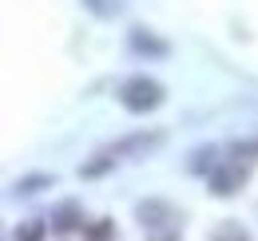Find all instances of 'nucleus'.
<instances>
[{"label": "nucleus", "instance_id": "f257e3e1", "mask_svg": "<svg viewBox=\"0 0 258 241\" xmlns=\"http://www.w3.org/2000/svg\"><path fill=\"white\" fill-rule=\"evenodd\" d=\"M163 99H167V91L151 75H131V79H123V87H119V103H123V111H131V115L155 111V107H163Z\"/></svg>", "mask_w": 258, "mask_h": 241}, {"label": "nucleus", "instance_id": "f03ea898", "mask_svg": "<svg viewBox=\"0 0 258 241\" xmlns=\"http://www.w3.org/2000/svg\"><path fill=\"white\" fill-rule=\"evenodd\" d=\"M242 182H246V170L234 162V166H215L211 174H207V186H211V194H219V198H230L234 190H242Z\"/></svg>", "mask_w": 258, "mask_h": 241}, {"label": "nucleus", "instance_id": "7ed1b4c3", "mask_svg": "<svg viewBox=\"0 0 258 241\" xmlns=\"http://www.w3.org/2000/svg\"><path fill=\"white\" fill-rule=\"evenodd\" d=\"M163 143V131H139V135H123V139H115L111 147L103 154H111V158H127V154H135V151H147V147H159Z\"/></svg>", "mask_w": 258, "mask_h": 241}, {"label": "nucleus", "instance_id": "20e7f679", "mask_svg": "<svg viewBox=\"0 0 258 241\" xmlns=\"http://www.w3.org/2000/svg\"><path fill=\"white\" fill-rule=\"evenodd\" d=\"M135 217H139V225H143L147 233H159L163 221H175V210H171L167 202H159V198H151V202H139V206H135Z\"/></svg>", "mask_w": 258, "mask_h": 241}, {"label": "nucleus", "instance_id": "39448f33", "mask_svg": "<svg viewBox=\"0 0 258 241\" xmlns=\"http://www.w3.org/2000/svg\"><path fill=\"white\" fill-rule=\"evenodd\" d=\"M80 221H84V213H80V206H76V202H64L60 210L52 213V229H56V233H72Z\"/></svg>", "mask_w": 258, "mask_h": 241}, {"label": "nucleus", "instance_id": "423d86ee", "mask_svg": "<svg viewBox=\"0 0 258 241\" xmlns=\"http://www.w3.org/2000/svg\"><path fill=\"white\" fill-rule=\"evenodd\" d=\"M131 48H135V52H143V56H167V52H171V48H167V40H155L151 32H143V28L131 32Z\"/></svg>", "mask_w": 258, "mask_h": 241}, {"label": "nucleus", "instance_id": "0eeeda50", "mask_svg": "<svg viewBox=\"0 0 258 241\" xmlns=\"http://www.w3.org/2000/svg\"><path fill=\"white\" fill-rule=\"evenodd\" d=\"M115 162H119V158H111V154H96V162H84L80 174H84V178H99V174H107Z\"/></svg>", "mask_w": 258, "mask_h": 241}, {"label": "nucleus", "instance_id": "6e6552de", "mask_svg": "<svg viewBox=\"0 0 258 241\" xmlns=\"http://www.w3.org/2000/svg\"><path fill=\"white\" fill-rule=\"evenodd\" d=\"M211 241H250V233H246L238 221H223V225L211 233Z\"/></svg>", "mask_w": 258, "mask_h": 241}, {"label": "nucleus", "instance_id": "1a4fd4ad", "mask_svg": "<svg viewBox=\"0 0 258 241\" xmlns=\"http://www.w3.org/2000/svg\"><path fill=\"white\" fill-rule=\"evenodd\" d=\"M40 186H52V178H48V174H32V178H20L16 186H12V194H36Z\"/></svg>", "mask_w": 258, "mask_h": 241}, {"label": "nucleus", "instance_id": "9d476101", "mask_svg": "<svg viewBox=\"0 0 258 241\" xmlns=\"http://www.w3.org/2000/svg\"><path fill=\"white\" fill-rule=\"evenodd\" d=\"M44 233H48L44 221H28L24 229H16V241H44Z\"/></svg>", "mask_w": 258, "mask_h": 241}, {"label": "nucleus", "instance_id": "9b49d317", "mask_svg": "<svg viewBox=\"0 0 258 241\" xmlns=\"http://www.w3.org/2000/svg\"><path fill=\"white\" fill-rule=\"evenodd\" d=\"M92 241H111V221L107 217H99V225H92V233H88Z\"/></svg>", "mask_w": 258, "mask_h": 241}, {"label": "nucleus", "instance_id": "f8f14e48", "mask_svg": "<svg viewBox=\"0 0 258 241\" xmlns=\"http://www.w3.org/2000/svg\"><path fill=\"white\" fill-rule=\"evenodd\" d=\"M84 4H88V8L96 12V16H111V12H115V8L107 4V0H84Z\"/></svg>", "mask_w": 258, "mask_h": 241}, {"label": "nucleus", "instance_id": "ddd939ff", "mask_svg": "<svg viewBox=\"0 0 258 241\" xmlns=\"http://www.w3.org/2000/svg\"><path fill=\"white\" fill-rule=\"evenodd\" d=\"M151 241H179V229H171V233H147Z\"/></svg>", "mask_w": 258, "mask_h": 241}, {"label": "nucleus", "instance_id": "4468645a", "mask_svg": "<svg viewBox=\"0 0 258 241\" xmlns=\"http://www.w3.org/2000/svg\"><path fill=\"white\" fill-rule=\"evenodd\" d=\"M234 154H258V143H246V147H234Z\"/></svg>", "mask_w": 258, "mask_h": 241}]
</instances>
